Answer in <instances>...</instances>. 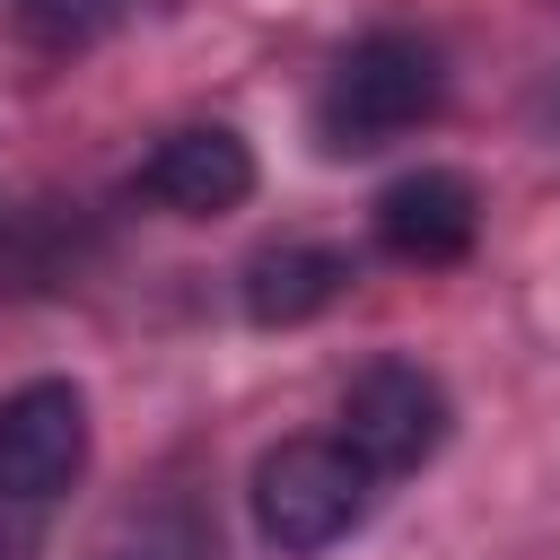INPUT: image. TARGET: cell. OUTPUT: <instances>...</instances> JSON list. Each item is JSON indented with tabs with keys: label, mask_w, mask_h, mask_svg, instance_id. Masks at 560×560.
<instances>
[{
	"label": "cell",
	"mask_w": 560,
	"mask_h": 560,
	"mask_svg": "<svg viewBox=\"0 0 560 560\" xmlns=\"http://www.w3.org/2000/svg\"><path fill=\"white\" fill-rule=\"evenodd\" d=\"M446 385L420 359H368L341 385V446L385 481V472H420L446 446Z\"/></svg>",
	"instance_id": "3"
},
{
	"label": "cell",
	"mask_w": 560,
	"mask_h": 560,
	"mask_svg": "<svg viewBox=\"0 0 560 560\" xmlns=\"http://www.w3.org/2000/svg\"><path fill=\"white\" fill-rule=\"evenodd\" d=\"M114 9H122V0H18V18H26L44 44H79V35H96Z\"/></svg>",
	"instance_id": "8"
},
{
	"label": "cell",
	"mask_w": 560,
	"mask_h": 560,
	"mask_svg": "<svg viewBox=\"0 0 560 560\" xmlns=\"http://www.w3.org/2000/svg\"><path fill=\"white\" fill-rule=\"evenodd\" d=\"M350 280H359V262H350L341 245L289 236V245H262V254L245 262V315H254V324H306V315H324Z\"/></svg>",
	"instance_id": "7"
},
{
	"label": "cell",
	"mask_w": 560,
	"mask_h": 560,
	"mask_svg": "<svg viewBox=\"0 0 560 560\" xmlns=\"http://www.w3.org/2000/svg\"><path fill=\"white\" fill-rule=\"evenodd\" d=\"M438 105H446V61H438V44H429V35H402V26H376V35H359V44L332 61V79H324V96H315V140H324L332 158H368V149L420 131Z\"/></svg>",
	"instance_id": "1"
},
{
	"label": "cell",
	"mask_w": 560,
	"mask_h": 560,
	"mask_svg": "<svg viewBox=\"0 0 560 560\" xmlns=\"http://www.w3.org/2000/svg\"><path fill=\"white\" fill-rule=\"evenodd\" d=\"M376 499V472L341 446V438H280L262 446L254 481H245V508H254V534L280 551V560H315L332 551Z\"/></svg>",
	"instance_id": "2"
},
{
	"label": "cell",
	"mask_w": 560,
	"mask_h": 560,
	"mask_svg": "<svg viewBox=\"0 0 560 560\" xmlns=\"http://www.w3.org/2000/svg\"><path fill=\"white\" fill-rule=\"evenodd\" d=\"M88 472V394L70 376H35L0 402V499H61Z\"/></svg>",
	"instance_id": "4"
},
{
	"label": "cell",
	"mask_w": 560,
	"mask_h": 560,
	"mask_svg": "<svg viewBox=\"0 0 560 560\" xmlns=\"http://www.w3.org/2000/svg\"><path fill=\"white\" fill-rule=\"evenodd\" d=\"M254 192V149L228 122H184L140 158V201L175 210V219H219Z\"/></svg>",
	"instance_id": "6"
},
{
	"label": "cell",
	"mask_w": 560,
	"mask_h": 560,
	"mask_svg": "<svg viewBox=\"0 0 560 560\" xmlns=\"http://www.w3.org/2000/svg\"><path fill=\"white\" fill-rule=\"evenodd\" d=\"M472 236H481V192L455 166H411V175H394L376 192V245L394 262L438 271V262H464Z\"/></svg>",
	"instance_id": "5"
}]
</instances>
